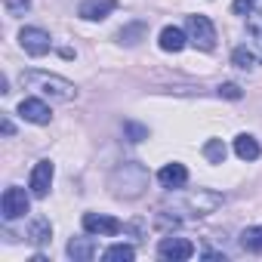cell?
I'll return each mask as SVG.
<instances>
[{
  "instance_id": "obj_1",
  "label": "cell",
  "mask_w": 262,
  "mask_h": 262,
  "mask_svg": "<svg viewBox=\"0 0 262 262\" xmlns=\"http://www.w3.org/2000/svg\"><path fill=\"white\" fill-rule=\"evenodd\" d=\"M108 185H111L114 198H123V201H133V198L145 194V188H148V170H145V164H136V161H126V164H120V167H117V170L111 173Z\"/></svg>"
},
{
  "instance_id": "obj_2",
  "label": "cell",
  "mask_w": 262,
  "mask_h": 262,
  "mask_svg": "<svg viewBox=\"0 0 262 262\" xmlns=\"http://www.w3.org/2000/svg\"><path fill=\"white\" fill-rule=\"evenodd\" d=\"M19 80H22V86L37 90L40 96H50V99H56V102H71V99H77V86H74L71 80L59 77V74H47V71H22Z\"/></svg>"
},
{
  "instance_id": "obj_3",
  "label": "cell",
  "mask_w": 262,
  "mask_h": 262,
  "mask_svg": "<svg viewBox=\"0 0 262 262\" xmlns=\"http://www.w3.org/2000/svg\"><path fill=\"white\" fill-rule=\"evenodd\" d=\"M185 31H188V40H191L198 50L210 53V50L216 47V28H213V22H210L207 16H188V19H185Z\"/></svg>"
},
{
  "instance_id": "obj_4",
  "label": "cell",
  "mask_w": 262,
  "mask_h": 262,
  "mask_svg": "<svg viewBox=\"0 0 262 262\" xmlns=\"http://www.w3.org/2000/svg\"><path fill=\"white\" fill-rule=\"evenodd\" d=\"M28 207H31V201H28L25 188H19V185H10V188L4 191L0 210H4V219H7V222H13V219L25 216V213H28Z\"/></svg>"
},
{
  "instance_id": "obj_5",
  "label": "cell",
  "mask_w": 262,
  "mask_h": 262,
  "mask_svg": "<svg viewBox=\"0 0 262 262\" xmlns=\"http://www.w3.org/2000/svg\"><path fill=\"white\" fill-rule=\"evenodd\" d=\"M185 207L194 213V216H207V213H216L222 207V194L216 191H207V188H198L185 198Z\"/></svg>"
},
{
  "instance_id": "obj_6",
  "label": "cell",
  "mask_w": 262,
  "mask_h": 262,
  "mask_svg": "<svg viewBox=\"0 0 262 262\" xmlns=\"http://www.w3.org/2000/svg\"><path fill=\"white\" fill-rule=\"evenodd\" d=\"M158 256L161 259H170V262H182V259H191L194 256V244L188 237H164L158 244Z\"/></svg>"
},
{
  "instance_id": "obj_7",
  "label": "cell",
  "mask_w": 262,
  "mask_h": 262,
  "mask_svg": "<svg viewBox=\"0 0 262 262\" xmlns=\"http://www.w3.org/2000/svg\"><path fill=\"white\" fill-rule=\"evenodd\" d=\"M19 43H22L25 53H31V56H47V53L53 50L50 34L40 31V28H22V31H19Z\"/></svg>"
},
{
  "instance_id": "obj_8",
  "label": "cell",
  "mask_w": 262,
  "mask_h": 262,
  "mask_svg": "<svg viewBox=\"0 0 262 262\" xmlns=\"http://www.w3.org/2000/svg\"><path fill=\"white\" fill-rule=\"evenodd\" d=\"M83 228L90 234H105V237H114V234L123 231V225L114 216H105V213H86L83 216Z\"/></svg>"
},
{
  "instance_id": "obj_9",
  "label": "cell",
  "mask_w": 262,
  "mask_h": 262,
  "mask_svg": "<svg viewBox=\"0 0 262 262\" xmlns=\"http://www.w3.org/2000/svg\"><path fill=\"white\" fill-rule=\"evenodd\" d=\"M53 164L50 161H37V167L31 170V194L34 198H47L50 194V185H53Z\"/></svg>"
},
{
  "instance_id": "obj_10",
  "label": "cell",
  "mask_w": 262,
  "mask_h": 262,
  "mask_svg": "<svg viewBox=\"0 0 262 262\" xmlns=\"http://www.w3.org/2000/svg\"><path fill=\"white\" fill-rule=\"evenodd\" d=\"M117 10V0H83L80 4V19H86V22H99V19H105V16H111Z\"/></svg>"
},
{
  "instance_id": "obj_11",
  "label": "cell",
  "mask_w": 262,
  "mask_h": 262,
  "mask_svg": "<svg viewBox=\"0 0 262 262\" xmlns=\"http://www.w3.org/2000/svg\"><path fill=\"white\" fill-rule=\"evenodd\" d=\"M19 114L25 120H31V123H50V117H53L47 102H40V99H22L19 102Z\"/></svg>"
},
{
  "instance_id": "obj_12",
  "label": "cell",
  "mask_w": 262,
  "mask_h": 262,
  "mask_svg": "<svg viewBox=\"0 0 262 262\" xmlns=\"http://www.w3.org/2000/svg\"><path fill=\"white\" fill-rule=\"evenodd\" d=\"M158 182H161L164 188H182V185L188 182V170H185L182 164H167V167H161Z\"/></svg>"
},
{
  "instance_id": "obj_13",
  "label": "cell",
  "mask_w": 262,
  "mask_h": 262,
  "mask_svg": "<svg viewBox=\"0 0 262 262\" xmlns=\"http://www.w3.org/2000/svg\"><path fill=\"white\" fill-rule=\"evenodd\" d=\"M161 50L164 53H179V50H185V43H188V34L185 31H179V28H173V25H167L164 31H161Z\"/></svg>"
},
{
  "instance_id": "obj_14",
  "label": "cell",
  "mask_w": 262,
  "mask_h": 262,
  "mask_svg": "<svg viewBox=\"0 0 262 262\" xmlns=\"http://www.w3.org/2000/svg\"><path fill=\"white\" fill-rule=\"evenodd\" d=\"M68 256L74 262H90L96 256V241L93 237H71L68 241Z\"/></svg>"
},
{
  "instance_id": "obj_15",
  "label": "cell",
  "mask_w": 262,
  "mask_h": 262,
  "mask_svg": "<svg viewBox=\"0 0 262 262\" xmlns=\"http://www.w3.org/2000/svg\"><path fill=\"white\" fill-rule=\"evenodd\" d=\"M247 34H250V43H253L256 59L262 62V10L247 13Z\"/></svg>"
},
{
  "instance_id": "obj_16",
  "label": "cell",
  "mask_w": 262,
  "mask_h": 262,
  "mask_svg": "<svg viewBox=\"0 0 262 262\" xmlns=\"http://www.w3.org/2000/svg\"><path fill=\"white\" fill-rule=\"evenodd\" d=\"M234 155H237L241 161H256V158H259V142H256L253 136L241 133V136L234 139Z\"/></svg>"
},
{
  "instance_id": "obj_17",
  "label": "cell",
  "mask_w": 262,
  "mask_h": 262,
  "mask_svg": "<svg viewBox=\"0 0 262 262\" xmlns=\"http://www.w3.org/2000/svg\"><path fill=\"white\" fill-rule=\"evenodd\" d=\"M50 237H53V225H50V219H34L31 222V228H28V241L31 244H50Z\"/></svg>"
},
{
  "instance_id": "obj_18",
  "label": "cell",
  "mask_w": 262,
  "mask_h": 262,
  "mask_svg": "<svg viewBox=\"0 0 262 262\" xmlns=\"http://www.w3.org/2000/svg\"><path fill=\"white\" fill-rule=\"evenodd\" d=\"M241 247H244L247 253H262V225L244 228V231H241Z\"/></svg>"
},
{
  "instance_id": "obj_19",
  "label": "cell",
  "mask_w": 262,
  "mask_h": 262,
  "mask_svg": "<svg viewBox=\"0 0 262 262\" xmlns=\"http://www.w3.org/2000/svg\"><path fill=\"white\" fill-rule=\"evenodd\" d=\"M145 31H148V25L145 22H133V25H126V28H120V43H129V47H133V43H139L142 37H145Z\"/></svg>"
},
{
  "instance_id": "obj_20",
  "label": "cell",
  "mask_w": 262,
  "mask_h": 262,
  "mask_svg": "<svg viewBox=\"0 0 262 262\" xmlns=\"http://www.w3.org/2000/svg\"><path fill=\"white\" fill-rule=\"evenodd\" d=\"M133 256H136V250L129 247V244H114V247H108V250L102 253V259H105V262H120V259H123V262H129Z\"/></svg>"
},
{
  "instance_id": "obj_21",
  "label": "cell",
  "mask_w": 262,
  "mask_h": 262,
  "mask_svg": "<svg viewBox=\"0 0 262 262\" xmlns=\"http://www.w3.org/2000/svg\"><path fill=\"white\" fill-rule=\"evenodd\" d=\"M225 155H228V148H225L222 139H210V142L204 145V158H207L210 164H225Z\"/></svg>"
},
{
  "instance_id": "obj_22",
  "label": "cell",
  "mask_w": 262,
  "mask_h": 262,
  "mask_svg": "<svg viewBox=\"0 0 262 262\" xmlns=\"http://www.w3.org/2000/svg\"><path fill=\"white\" fill-rule=\"evenodd\" d=\"M123 133L129 142H142V139H148V126H142L136 120H123Z\"/></svg>"
},
{
  "instance_id": "obj_23",
  "label": "cell",
  "mask_w": 262,
  "mask_h": 262,
  "mask_svg": "<svg viewBox=\"0 0 262 262\" xmlns=\"http://www.w3.org/2000/svg\"><path fill=\"white\" fill-rule=\"evenodd\" d=\"M231 62H234V68H253V62H256V53L253 50H247V47H237L234 53H231Z\"/></svg>"
},
{
  "instance_id": "obj_24",
  "label": "cell",
  "mask_w": 262,
  "mask_h": 262,
  "mask_svg": "<svg viewBox=\"0 0 262 262\" xmlns=\"http://www.w3.org/2000/svg\"><path fill=\"white\" fill-rule=\"evenodd\" d=\"M4 7L10 16H25L31 10V0H4Z\"/></svg>"
},
{
  "instance_id": "obj_25",
  "label": "cell",
  "mask_w": 262,
  "mask_h": 262,
  "mask_svg": "<svg viewBox=\"0 0 262 262\" xmlns=\"http://www.w3.org/2000/svg\"><path fill=\"white\" fill-rule=\"evenodd\" d=\"M253 7H256V0H234V4H231V13H234V16H247V13H253Z\"/></svg>"
},
{
  "instance_id": "obj_26",
  "label": "cell",
  "mask_w": 262,
  "mask_h": 262,
  "mask_svg": "<svg viewBox=\"0 0 262 262\" xmlns=\"http://www.w3.org/2000/svg\"><path fill=\"white\" fill-rule=\"evenodd\" d=\"M219 96H222V99H241L244 93H241L237 83H222V86H219Z\"/></svg>"
},
{
  "instance_id": "obj_27",
  "label": "cell",
  "mask_w": 262,
  "mask_h": 262,
  "mask_svg": "<svg viewBox=\"0 0 262 262\" xmlns=\"http://www.w3.org/2000/svg\"><path fill=\"white\" fill-rule=\"evenodd\" d=\"M4 136H13V120L4 117Z\"/></svg>"
},
{
  "instance_id": "obj_28",
  "label": "cell",
  "mask_w": 262,
  "mask_h": 262,
  "mask_svg": "<svg viewBox=\"0 0 262 262\" xmlns=\"http://www.w3.org/2000/svg\"><path fill=\"white\" fill-rule=\"evenodd\" d=\"M204 259H225V253H213V250H207Z\"/></svg>"
}]
</instances>
